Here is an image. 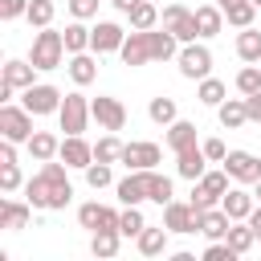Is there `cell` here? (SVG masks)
Here are the masks:
<instances>
[{
  "label": "cell",
  "instance_id": "6da1fadb",
  "mask_svg": "<svg viewBox=\"0 0 261 261\" xmlns=\"http://www.w3.org/2000/svg\"><path fill=\"white\" fill-rule=\"evenodd\" d=\"M24 200L37 212H61L73 204V184H69V163L61 159H45L37 175L24 179Z\"/></svg>",
  "mask_w": 261,
  "mask_h": 261
},
{
  "label": "cell",
  "instance_id": "7a4b0ae2",
  "mask_svg": "<svg viewBox=\"0 0 261 261\" xmlns=\"http://www.w3.org/2000/svg\"><path fill=\"white\" fill-rule=\"evenodd\" d=\"M65 57H69V49H65V37H61L53 24L33 33V45H29V61H33L41 73H49V69H61V65H65Z\"/></svg>",
  "mask_w": 261,
  "mask_h": 261
},
{
  "label": "cell",
  "instance_id": "3957f363",
  "mask_svg": "<svg viewBox=\"0 0 261 261\" xmlns=\"http://www.w3.org/2000/svg\"><path fill=\"white\" fill-rule=\"evenodd\" d=\"M228 188H232V175H228L224 167H208L200 179H192V196H188V200H192L196 212H204V208H216Z\"/></svg>",
  "mask_w": 261,
  "mask_h": 261
},
{
  "label": "cell",
  "instance_id": "277c9868",
  "mask_svg": "<svg viewBox=\"0 0 261 261\" xmlns=\"http://www.w3.org/2000/svg\"><path fill=\"white\" fill-rule=\"evenodd\" d=\"M33 118H37V114H33L24 102H0V139H12V143L24 147V143L33 139V130H37Z\"/></svg>",
  "mask_w": 261,
  "mask_h": 261
},
{
  "label": "cell",
  "instance_id": "5b68a950",
  "mask_svg": "<svg viewBox=\"0 0 261 261\" xmlns=\"http://www.w3.org/2000/svg\"><path fill=\"white\" fill-rule=\"evenodd\" d=\"M175 69H179V77H188V82H204V77L212 73V49H208L204 41H188V45H179Z\"/></svg>",
  "mask_w": 261,
  "mask_h": 261
},
{
  "label": "cell",
  "instance_id": "8992f818",
  "mask_svg": "<svg viewBox=\"0 0 261 261\" xmlns=\"http://www.w3.org/2000/svg\"><path fill=\"white\" fill-rule=\"evenodd\" d=\"M90 118H94V110H90V98H86L82 90H73V94H65V98H61L57 122H61V130H65V135H86Z\"/></svg>",
  "mask_w": 261,
  "mask_h": 261
},
{
  "label": "cell",
  "instance_id": "52a82bcc",
  "mask_svg": "<svg viewBox=\"0 0 261 261\" xmlns=\"http://www.w3.org/2000/svg\"><path fill=\"white\" fill-rule=\"evenodd\" d=\"M61 98H65V94H61L53 82H33L29 90H20V102H24V106H29L37 118L57 114V110H61Z\"/></svg>",
  "mask_w": 261,
  "mask_h": 261
},
{
  "label": "cell",
  "instance_id": "ba28073f",
  "mask_svg": "<svg viewBox=\"0 0 261 261\" xmlns=\"http://www.w3.org/2000/svg\"><path fill=\"white\" fill-rule=\"evenodd\" d=\"M159 24H163V29H171V33L179 37V45H188V41H200L196 12H192L188 4H167V8L159 12Z\"/></svg>",
  "mask_w": 261,
  "mask_h": 261
},
{
  "label": "cell",
  "instance_id": "9c48e42d",
  "mask_svg": "<svg viewBox=\"0 0 261 261\" xmlns=\"http://www.w3.org/2000/svg\"><path fill=\"white\" fill-rule=\"evenodd\" d=\"M163 224H167V232L188 237V232H200V212L192 208V200H171V204H163Z\"/></svg>",
  "mask_w": 261,
  "mask_h": 261
},
{
  "label": "cell",
  "instance_id": "30bf717a",
  "mask_svg": "<svg viewBox=\"0 0 261 261\" xmlns=\"http://www.w3.org/2000/svg\"><path fill=\"white\" fill-rule=\"evenodd\" d=\"M122 41H126V29H122L118 20H94V24H90V49H94L98 57L118 53Z\"/></svg>",
  "mask_w": 261,
  "mask_h": 261
},
{
  "label": "cell",
  "instance_id": "8fae6325",
  "mask_svg": "<svg viewBox=\"0 0 261 261\" xmlns=\"http://www.w3.org/2000/svg\"><path fill=\"white\" fill-rule=\"evenodd\" d=\"M220 167L232 175V184H245V188H253V184L261 179V159H257L253 151H228Z\"/></svg>",
  "mask_w": 261,
  "mask_h": 261
},
{
  "label": "cell",
  "instance_id": "7c38bea8",
  "mask_svg": "<svg viewBox=\"0 0 261 261\" xmlns=\"http://www.w3.org/2000/svg\"><path fill=\"white\" fill-rule=\"evenodd\" d=\"M163 163V151L159 143H147V139H130L122 147V167L126 171H143V167H159Z\"/></svg>",
  "mask_w": 261,
  "mask_h": 261
},
{
  "label": "cell",
  "instance_id": "4fadbf2b",
  "mask_svg": "<svg viewBox=\"0 0 261 261\" xmlns=\"http://www.w3.org/2000/svg\"><path fill=\"white\" fill-rule=\"evenodd\" d=\"M118 212H122V208H110V204L86 200V204H77V224H82L86 232H98V228H118Z\"/></svg>",
  "mask_w": 261,
  "mask_h": 261
},
{
  "label": "cell",
  "instance_id": "5bb4252c",
  "mask_svg": "<svg viewBox=\"0 0 261 261\" xmlns=\"http://www.w3.org/2000/svg\"><path fill=\"white\" fill-rule=\"evenodd\" d=\"M90 110H94V122H98L102 130H122V126H126V106H122L118 98H110V94L90 98Z\"/></svg>",
  "mask_w": 261,
  "mask_h": 261
},
{
  "label": "cell",
  "instance_id": "9a60e30c",
  "mask_svg": "<svg viewBox=\"0 0 261 261\" xmlns=\"http://www.w3.org/2000/svg\"><path fill=\"white\" fill-rule=\"evenodd\" d=\"M57 159L69 163V171H86V167L94 163V143H86V135H65Z\"/></svg>",
  "mask_w": 261,
  "mask_h": 261
},
{
  "label": "cell",
  "instance_id": "2e32d148",
  "mask_svg": "<svg viewBox=\"0 0 261 261\" xmlns=\"http://www.w3.org/2000/svg\"><path fill=\"white\" fill-rule=\"evenodd\" d=\"M37 73H41V69H37L33 61L8 57V61L0 65V86H8V90H16V94H20V90H29V86L37 82Z\"/></svg>",
  "mask_w": 261,
  "mask_h": 261
},
{
  "label": "cell",
  "instance_id": "e0dca14e",
  "mask_svg": "<svg viewBox=\"0 0 261 261\" xmlns=\"http://www.w3.org/2000/svg\"><path fill=\"white\" fill-rule=\"evenodd\" d=\"M118 57H122V65H147L151 61V29L143 33V29H130L126 33V41H122V49H118Z\"/></svg>",
  "mask_w": 261,
  "mask_h": 261
},
{
  "label": "cell",
  "instance_id": "ac0fdd59",
  "mask_svg": "<svg viewBox=\"0 0 261 261\" xmlns=\"http://www.w3.org/2000/svg\"><path fill=\"white\" fill-rule=\"evenodd\" d=\"M65 73H69L73 86H90V82H98V53H94V49H86V53H69V57H65Z\"/></svg>",
  "mask_w": 261,
  "mask_h": 261
},
{
  "label": "cell",
  "instance_id": "d6986e66",
  "mask_svg": "<svg viewBox=\"0 0 261 261\" xmlns=\"http://www.w3.org/2000/svg\"><path fill=\"white\" fill-rule=\"evenodd\" d=\"M204 171H208V155H204V147H200V143H192V147L175 151V175H179V179H200Z\"/></svg>",
  "mask_w": 261,
  "mask_h": 261
},
{
  "label": "cell",
  "instance_id": "ffe728a7",
  "mask_svg": "<svg viewBox=\"0 0 261 261\" xmlns=\"http://www.w3.org/2000/svg\"><path fill=\"white\" fill-rule=\"evenodd\" d=\"M220 208H224L232 220H249V212L257 208V196H253L245 184H232V188L220 196Z\"/></svg>",
  "mask_w": 261,
  "mask_h": 261
},
{
  "label": "cell",
  "instance_id": "44dd1931",
  "mask_svg": "<svg viewBox=\"0 0 261 261\" xmlns=\"http://www.w3.org/2000/svg\"><path fill=\"white\" fill-rule=\"evenodd\" d=\"M114 196H118V204H143L147 200V167L126 171L122 179H114Z\"/></svg>",
  "mask_w": 261,
  "mask_h": 261
},
{
  "label": "cell",
  "instance_id": "7402d4cb",
  "mask_svg": "<svg viewBox=\"0 0 261 261\" xmlns=\"http://www.w3.org/2000/svg\"><path fill=\"white\" fill-rule=\"evenodd\" d=\"M29 220H33V204L29 200H0V228H8V232H20V228H29Z\"/></svg>",
  "mask_w": 261,
  "mask_h": 261
},
{
  "label": "cell",
  "instance_id": "603a6c76",
  "mask_svg": "<svg viewBox=\"0 0 261 261\" xmlns=\"http://www.w3.org/2000/svg\"><path fill=\"white\" fill-rule=\"evenodd\" d=\"M196 12V29H200V41H212L220 29H224V8L212 0V4H200V8H192Z\"/></svg>",
  "mask_w": 261,
  "mask_h": 261
},
{
  "label": "cell",
  "instance_id": "cb8c5ba5",
  "mask_svg": "<svg viewBox=\"0 0 261 261\" xmlns=\"http://www.w3.org/2000/svg\"><path fill=\"white\" fill-rule=\"evenodd\" d=\"M228 224H232V216L216 204V208H204L200 212V237L204 241H224V232H228Z\"/></svg>",
  "mask_w": 261,
  "mask_h": 261
},
{
  "label": "cell",
  "instance_id": "d4e9b609",
  "mask_svg": "<svg viewBox=\"0 0 261 261\" xmlns=\"http://www.w3.org/2000/svg\"><path fill=\"white\" fill-rule=\"evenodd\" d=\"M167 241H171V232H167V224H159V228H143L139 237H135V249L143 253V257H163L167 253Z\"/></svg>",
  "mask_w": 261,
  "mask_h": 261
},
{
  "label": "cell",
  "instance_id": "484cf974",
  "mask_svg": "<svg viewBox=\"0 0 261 261\" xmlns=\"http://www.w3.org/2000/svg\"><path fill=\"white\" fill-rule=\"evenodd\" d=\"M179 57V37L171 29H151V61H175Z\"/></svg>",
  "mask_w": 261,
  "mask_h": 261
},
{
  "label": "cell",
  "instance_id": "4316f807",
  "mask_svg": "<svg viewBox=\"0 0 261 261\" xmlns=\"http://www.w3.org/2000/svg\"><path fill=\"white\" fill-rule=\"evenodd\" d=\"M147 200L159 204V208L175 200V184H171V175H163L159 167H147Z\"/></svg>",
  "mask_w": 261,
  "mask_h": 261
},
{
  "label": "cell",
  "instance_id": "83f0119b",
  "mask_svg": "<svg viewBox=\"0 0 261 261\" xmlns=\"http://www.w3.org/2000/svg\"><path fill=\"white\" fill-rule=\"evenodd\" d=\"M216 118H220L224 130H241V126L249 122V106H245V98H224V102L216 106Z\"/></svg>",
  "mask_w": 261,
  "mask_h": 261
},
{
  "label": "cell",
  "instance_id": "f1b7e54d",
  "mask_svg": "<svg viewBox=\"0 0 261 261\" xmlns=\"http://www.w3.org/2000/svg\"><path fill=\"white\" fill-rule=\"evenodd\" d=\"M24 151H29L37 163H45V159H57V151H61V139H57L53 130H33V139L24 143Z\"/></svg>",
  "mask_w": 261,
  "mask_h": 261
},
{
  "label": "cell",
  "instance_id": "f546056e",
  "mask_svg": "<svg viewBox=\"0 0 261 261\" xmlns=\"http://www.w3.org/2000/svg\"><path fill=\"white\" fill-rule=\"evenodd\" d=\"M122 241H126V237H122L118 228H98V232H90V253L102 257V261H106V257H118Z\"/></svg>",
  "mask_w": 261,
  "mask_h": 261
},
{
  "label": "cell",
  "instance_id": "4dcf8cb0",
  "mask_svg": "<svg viewBox=\"0 0 261 261\" xmlns=\"http://www.w3.org/2000/svg\"><path fill=\"white\" fill-rule=\"evenodd\" d=\"M167 130V147L171 151H184V147H192V143H200V126L196 122H188V118H175L171 126H163Z\"/></svg>",
  "mask_w": 261,
  "mask_h": 261
},
{
  "label": "cell",
  "instance_id": "1f68e13d",
  "mask_svg": "<svg viewBox=\"0 0 261 261\" xmlns=\"http://www.w3.org/2000/svg\"><path fill=\"white\" fill-rule=\"evenodd\" d=\"M147 118H151L155 126H171V122L179 118V106H175V98H167V94L151 98V102H147Z\"/></svg>",
  "mask_w": 261,
  "mask_h": 261
},
{
  "label": "cell",
  "instance_id": "d6a6232c",
  "mask_svg": "<svg viewBox=\"0 0 261 261\" xmlns=\"http://www.w3.org/2000/svg\"><path fill=\"white\" fill-rule=\"evenodd\" d=\"M224 241L237 249V257H245V253L257 245V232H253V224H249V220H232V224H228V232H224Z\"/></svg>",
  "mask_w": 261,
  "mask_h": 261
},
{
  "label": "cell",
  "instance_id": "836d02e7",
  "mask_svg": "<svg viewBox=\"0 0 261 261\" xmlns=\"http://www.w3.org/2000/svg\"><path fill=\"white\" fill-rule=\"evenodd\" d=\"M61 37H65V49L69 53H86L90 49V24L77 20V16H69V24L61 29Z\"/></svg>",
  "mask_w": 261,
  "mask_h": 261
},
{
  "label": "cell",
  "instance_id": "e575fe53",
  "mask_svg": "<svg viewBox=\"0 0 261 261\" xmlns=\"http://www.w3.org/2000/svg\"><path fill=\"white\" fill-rule=\"evenodd\" d=\"M196 98H200L204 106H212V110H216V106L228 98V86H224L220 77H212V73H208L204 82H196Z\"/></svg>",
  "mask_w": 261,
  "mask_h": 261
},
{
  "label": "cell",
  "instance_id": "d590c367",
  "mask_svg": "<svg viewBox=\"0 0 261 261\" xmlns=\"http://www.w3.org/2000/svg\"><path fill=\"white\" fill-rule=\"evenodd\" d=\"M122 139H118V130H106L98 143H94V159H102V163H122Z\"/></svg>",
  "mask_w": 261,
  "mask_h": 261
},
{
  "label": "cell",
  "instance_id": "8d00e7d4",
  "mask_svg": "<svg viewBox=\"0 0 261 261\" xmlns=\"http://www.w3.org/2000/svg\"><path fill=\"white\" fill-rule=\"evenodd\" d=\"M126 20H130V29H159V8H155V0H139L130 12H126Z\"/></svg>",
  "mask_w": 261,
  "mask_h": 261
},
{
  "label": "cell",
  "instance_id": "74e56055",
  "mask_svg": "<svg viewBox=\"0 0 261 261\" xmlns=\"http://www.w3.org/2000/svg\"><path fill=\"white\" fill-rule=\"evenodd\" d=\"M232 86H237V94H241V98H249V94H257V90H261V65H257V61H245V65L237 69V77H232Z\"/></svg>",
  "mask_w": 261,
  "mask_h": 261
},
{
  "label": "cell",
  "instance_id": "f35d334b",
  "mask_svg": "<svg viewBox=\"0 0 261 261\" xmlns=\"http://www.w3.org/2000/svg\"><path fill=\"white\" fill-rule=\"evenodd\" d=\"M237 57L241 61H261V29H241L237 33Z\"/></svg>",
  "mask_w": 261,
  "mask_h": 261
},
{
  "label": "cell",
  "instance_id": "ab89813d",
  "mask_svg": "<svg viewBox=\"0 0 261 261\" xmlns=\"http://www.w3.org/2000/svg\"><path fill=\"white\" fill-rule=\"evenodd\" d=\"M143 228H147V220H143V208H139V204H122V212H118V232L135 241Z\"/></svg>",
  "mask_w": 261,
  "mask_h": 261
},
{
  "label": "cell",
  "instance_id": "60d3db41",
  "mask_svg": "<svg viewBox=\"0 0 261 261\" xmlns=\"http://www.w3.org/2000/svg\"><path fill=\"white\" fill-rule=\"evenodd\" d=\"M257 12H261V8H257L253 0H237V4L224 8V20H228L232 29H249V24L257 20Z\"/></svg>",
  "mask_w": 261,
  "mask_h": 261
},
{
  "label": "cell",
  "instance_id": "b9f144b4",
  "mask_svg": "<svg viewBox=\"0 0 261 261\" xmlns=\"http://www.w3.org/2000/svg\"><path fill=\"white\" fill-rule=\"evenodd\" d=\"M53 16H57V4L53 0H29V12H24L29 29H49Z\"/></svg>",
  "mask_w": 261,
  "mask_h": 261
},
{
  "label": "cell",
  "instance_id": "7bdbcfd3",
  "mask_svg": "<svg viewBox=\"0 0 261 261\" xmlns=\"http://www.w3.org/2000/svg\"><path fill=\"white\" fill-rule=\"evenodd\" d=\"M82 175H86V184H90L94 192H98V188H110V184H114V163H102V159H94V163H90Z\"/></svg>",
  "mask_w": 261,
  "mask_h": 261
},
{
  "label": "cell",
  "instance_id": "ee69618b",
  "mask_svg": "<svg viewBox=\"0 0 261 261\" xmlns=\"http://www.w3.org/2000/svg\"><path fill=\"white\" fill-rule=\"evenodd\" d=\"M0 192H4V196H12V192H24L20 163H4V167H0Z\"/></svg>",
  "mask_w": 261,
  "mask_h": 261
},
{
  "label": "cell",
  "instance_id": "f6af8a7d",
  "mask_svg": "<svg viewBox=\"0 0 261 261\" xmlns=\"http://www.w3.org/2000/svg\"><path fill=\"white\" fill-rule=\"evenodd\" d=\"M69 4V16H77V20H98V4L102 0H65Z\"/></svg>",
  "mask_w": 261,
  "mask_h": 261
},
{
  "label": "cell",
  "instance_id": "bcb514c9",
  "mask_svg": "<svg viewBox=\"0 0 261 261\" xmlns=\"http://www.w3.org/2000/svg\"><path fill=\"white\" fill-rule=\"evenodd\" d=\"M232 257H237V249L228 241H208V249H204V261H232Z\"/></svg>",
  "mask_w": 261,
  "mask_h": 261
},
{
  "label": "cell",
  "instance_id": "7dc6e473",
  "mask_svg": "<svg viewBox=\"0 0 261 261\" xmlns=\"http://www.w3.org/2000/svg\"><path fill=\"white\" fill-rule=\"evenodd\" d=\"M200 147H204V155H208V163H224V155H228V147H224V139H200Z\"/></svg>",
  "mask_w": 261,
  "mask_h": 261
},
{
  "label": "cell",
  "instance_id": "c3c4849f",
  "mask_svg": "<svg viewBox=\"0 0 261 261\" xmlns=\"http://www.w3.org/2000/svg\"><path fill=\"white\" fill-rule=\"evenodd\" d=\"M29 12V0H0V20H20Z\"/></svg>",
  "mask_w": 261,
  "mask_h": 261
},
{
  "label": "cell",
  "instance_id": "681fc988",
  "mask_svg": "<svg viewBox=\"0 0 261 261\" xmlns=\"http://www.w3.org/2000/svg\"><path fill=\"white\" fill-rule=\"evenodd\" d=\"M245 106H249V122H261V90H257V94H249V98H245Z\"/></svg>",
  "mask_w": 261,
  "mask_h": 261
},
{
  "label": "cell",
  "instance_id": "f907efd6",
  "mask_svg": "<svg viewBox=\"0 0 261 261\" xmlns=\"http://www.w3.org/2000/svg\"><path fill=\"white\" fill-rule=\"evenodd\" d=\"M135 4H139V0H110V8H114V12H122V16H126Z\"/></svg>",
  "mask_w": 261,
  "mask_h": 261
},
{
  "label": "cell",
  "instance_id": "816d5d0a",
  "mask_svg": "<svg viewBox=\"0 0 261 261\" xmlns=\"http://www.w3.org/2000/svg\"><path fill=\"white\" fill-rule=\"evenodd\" d=\"M249 224H253V232H257V241H261V204L249 212Z\"/></svg>",
  "mask_w": 261,
  "mask_h": 261
},
{
  "label": "cell",
  "instance_id": "f5cc1de1",
  "mask_svg": "<svg viewBox=\"0 0 261 261\" xmlns=\"http://www.w3.org/2000/svg\"><path fill=\"white\" fill-rule=\"evenodd\" d=\"M253 196H257V204H261V179H257V184H253Z\"/></svg>",
  "mask_w": 261,
  "mask_h": 261
},
{
  "label": "cell",
  "instance_id": "db71d44e",
  "mask_svg": "<svg viewBox=\"0 0 261 261\" xmlns=\"http://www.w3.org/2000/svg\"><path fill=\"white\" fill-rule=\"evenodd\" d=\"M216 4H220V8H228V4H237V0H216Z\"/></svg>",
  "mask_w": 261,
  "mask_h": 261
},
{
  "label": "cell",
  "instance_id": "11a10c76",
  "mask_svg": "<svg viewBox=\"0 0 261 261\" xmlns=\"http://www.w3.org/2000/svg\"><path fill=\"white\" fill-rule=\"evenodd\" d=\"M253 4H257V8H261V0H253Z\"/></svg>",
  "mask_w": 261,
  "mask_h": 261
},
{
  "label": "cell",
  "instance_id": "9f6ffc18",
  "mask_svg": "<svg viewBox=\"0 0 261 261\" xmlns=\"http://www.w3.org/2000/svg\"><path fill=\"white\" fill-rule=\"evenodd\" d=\"M257 65H261V61H257Z\"/></svg>",
  "mask_w": 261,
  "mask_h": 261
}]
</instances>
